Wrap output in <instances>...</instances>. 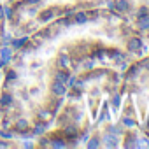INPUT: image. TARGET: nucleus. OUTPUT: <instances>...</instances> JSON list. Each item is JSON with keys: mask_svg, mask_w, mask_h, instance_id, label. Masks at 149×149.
Returning a JSON list of instances; mask_svg holds the SVG:
<instances>
[{"mask_svg": "<svg viewBox=\"0 0 149 149\" xmlns=\"http://www.w3.org/2000/svg\"><path fill=\"white\" fill-rule=\"evenodd\" d=\"M11 58H13V49L4 46L0 49V65H6L7 61H11Z\"/></svg>", "mask_w": 149, "mask_h": 149, "instance_id": "1", "label": "nucleus"}, {"mask_svg": "<svg viewBox=\"0 0 149 149\" xmlns=\"http://www.w3.org/2000/svg\"><path fill=\"white\" fill-rule=\"evenodd\" d=\"M51 90H53V93L54 95H65V83H60V81H56L53 86H51Z\"/></svg>", "mask_w": 149, "mask_h": 149, "instance_id": "2", "label": "nucleus"}, {"mask_svg": "<svg viewBox=\"0 0 149 149\" xmlns=\"http://www.w3.org/2000/svg\"><path fill=\"white\" fill-rule=\"evenodd\" d=\"M140 47H142V40H140V39H132V40L128 42V51H133V53H137Z\"/></svg>", "mask_w": 149, "mask_h": 149, "instance_id": "3", "label": "nucleus"}, {"mask_svg": "<svg viewBox=\"0 0 149 149\" xmlns=\"http://www.w3.org/2000/svg\"><path fill=\"white\" fill-rule=\"evenodd\" d=\"M139 30H149V16H140L139 18Z\"/></svg>", "mask_w": 149, "mask_h": 149, "instance_id": "4", "label": "nucleus"}, {"mask_svg": "<svg viewBox=\"0 0 149 149\" xmlns=\"http://www.w3.org/2000/svg\"><path fill=\"white\" fill-rule=\"evenodd\" d=\"M26 128H28V121H26V119H18V121H16V130L25 132Z\"/></svg>", "mask_w": 149, "mask_h": 149, "instance_id": "5", "label": "nucleus"}, {"mask_svg": "<svg viewBox=\"0 0 149 149\" xmlns=\"http://www.w3.org/2000/svg\"><path fill=\"white\" fill-rule=\"evenodd\" d=\"M86 21H88V16H86V13H77V14H76V23L83 25V23H86Z\"/></svg>", "mask_w": 149, "mask_h": 149, "instance_id": "6", "label": "nucleus"}, {"mask_svg": "<svg viewBox=\"0 0 149 149\" xmlns=\"http://www.w3.org/2000/svg\"><path fill=\"white\" fill-rule=\"evenodd\" d=\"M26 44V37H23V39H16V40H13V47L14 49H19V47H23Z\"/></svg>", "mask_w": 149, "mask_h": 149, "instance_id": "7", "label": "nucleus"}, {"mask_svg": "<svg viewBox=\"0 0 149 149\" xmlns=\"http://www.w3.org/2000/svg\"><path fill=\"white\" fill-rule=\"evenodd\" d=\"M116 9L118 11H126L128 9V2L126 0H116Z\"/></svg>", "mask_w": 149, "mask_h": 149, "instance_id": "8", "label": "nucleus"}, {"mask_svg": "<svg viewBox=\"0 0 149 149\" xmlns=\"http://www.w3.org/2000/svg\"><path fill=\"white\" fill-rule=\"evenodd\" d=\"M0 104H2L4 107H6V105H11V104H13V97H11V95H7V93H6V95H2V98H0Z\"/></svg>", "mask_w": 149, "mask_h": 149, "instance_id": "9", "label": "nucleus"}, {"mask_svg": "<svg viewBox=\"0 0 149 149\" xmlns=\"http://www.w3.org/2000/svg\"><path fill=\"white\" fill-rule=\"evenodd\" d=\"M46 132V123L42 125V123H39L35 128H33V133H37V135H40V133H44Z\"/></svg>", "mask_w": 149, "mask_h": 149, "instance_id": "10", "label": "nucleus"}, {"mask_svg": "<svg viewBox=\"0 0 149 149\" xmlns=\"http://www.w3.org/2000/svg\"><path fill=\"white\" fill-rule=\"evenodd\" d=\"M68 63H70V58H68L67 54H61V56H60V65H61V67H68Z\"/></svg>", "mask_w": 149, "mask_h": 149, "instance_id": "11", "label": "nucleus"}, {"mask_svg": "<svg viewBox=\"0 0 149 149\" xmlns=\"http://www.w3.org/2000/svg\"><path fill=\"white\" fill-rule=\"evenodd\" d=\"M105 140H107V146L109 147H112V146H116V137H112V135H105Z\"/></svg>", "mask_w": 149, "mask_h": 149, "instance_id": "12", "label": "nucleus"}, {"mask_svg": "<svg viewBox=\"0 0 149 149\" xmlns=\"http://www.w3.org/2000/svg\"><path fill=\"white\" fill-rule=\"evenodd\" d=\"M123 125H125L126 128H133V126H135V121L130 119V118H125V119H123Z\"/></svg>", "mask_w": 149, "mask_h": 149, "instance_id": "13", "label": "nucleus"}, {"mask_svg": "<svg viewBox=\"0 0 149 149\" xmlns=\"http://www.w3.org/2000/svg\"><path fill=\"white\" fill-rule=\"evenodd\" d=\"M53 16H54V14H53L51 11H46V13H42V16H40V19H42V21H47V19H51Z\"/></svg>", "mask_w": 149, "mask_h": 149, "instance_id": "14", "label": "nucleus"}, {"mask_svg": "<svg viewBox=\"0 0 149 149\" xmlns=\"http://www.w3.org/2000/svg\"><path fill=\"white\" fill-rule=\"evenodd\" d=\"M100 146V140L98 139H91L90 142H88V147H98Z\"/></svg>", "mask_w": 149, "mask_h": 149, "instance_id": "15", "label": "nucleus"}, {"mask_svg": "<svg viewBox=\"0 0 149 149\" xmlns=\"http://www.w3.org/2000/svg\"><path fill=\"white\" fill-rule=\"evenodd\" d=\"M56 79H58L60 83H67V76H65L63 72H58V74H56Z\"/></svg>", "mask_w": 149, "mask_h": 149, "instance_id": "16", "label": "nucleus"}, {"mask_svg": "<svg viewBox=\"0 0 149 149\" xmlns=\"http://www.w3.org/2000/svg\"><path fill=\"white\" fill-rule=\"evenodd\" d=\"M39 118H40V119H44V121H46V119H49V118H51V114H49V112H47V111H42V112H39Z\"/></svg>", "mask_w": 149, "mask_h": 149, "instance_id": "17", "label": "nucleus"}, {"mask_svg": "<svg viewBox=\"0 0 149 149\" xmlns=\"http://www.w3.org/2000/svg\"><path fill=\"white\" fill-rule=\"evenodd\" d=\"M51 146H53V147H65V142H63V140H53Z\"/></svg>", "mask_w": 149, "mask_h": 149, "instance_id": "18", "label": "nucleus"}, {"mask_svg": "<svg viewBox=\"0 0 149 149\" xmlns=\"http://www.w3.org/2000/svg\"><path fill=\"white\" fill-rule=\"evenodd\" d=\"M67 135H77V128H76V126L67 128Z\"/></svg>", "mask_w": 149, "mask_h": 149, "instance_id": "19", "label": "nucleus"}, {"mask_svg": "<svg viewBox=\"0 0 149 149\" xmlns=\"http://www.w3.org/2000/svg\"><path fill=\"white\" fill-rule=\"evenodd\" d=\"M137 72H139V67H133L132 72H130V77H135V76H137Z\"/></svg>", "mask_w": 149, "mask_h": 149, "instance_id": "20", "label": "nucleus"}, {"mask_svg": "<svg viewBox=\"0 0 149 149\" xmlns=\"http://www.w3.org/2000/svg\"><path fill=\"white\" fill-rule=\"evenodd\" d=\"M74 83H76V77H68L67 79V86H74Z\"/></svg>", "mask_w": 149, "mask_h": 149, "instance_id": "21", "label": "nucleus"}, {"mask_svg": "<svg viewBox=\"0 0 149 149\" xmlns=\"http://www.w3.org/2000/svg\"><path fill=\"white\" fill-rule=\"evenodd\" d=\"M109 133H121V130H119V128H114V126H111V128H109Z\"/></svg>", "mask_w": 149, "mask_h": 149, "instance_id": "22", "label": "nucleus"}, {"mask_svg": "<svg viewBox=\"0 0 149 149\" xmlns=\"http://www.w3.org/2000/svg\"><path fill=\"white\" fill-rule=\"evenodd\" d=\"M140 67H144V68H147V70H149V58H147V60H144Z\"/></svg>", "mask_w": 149, "mask_h": 149, "instance_id": "23", "label": "nucleus"}, {"mask_svg": "<svg viewBox=\"0 0 149 149\" xmlns=\"http://www.w3.org/2000/svg\"><path fill=\"white\" fill-rule=\"evenodd\" d=\"M112 104H114V107H118V105H119V97H114V100H112Z\"/></svg>", "mask_w": 149, "mask_h": 149, "instance_id": "24", "label": "nucleus"}, {"mask_svg": "<svg viewBox=\"0 0 149 149\" xmlns=\"http://www.w3.org/2000/svg\"><path fill=\"white\" fill-rule=\"evenodd\" d=\"M0 135H2V137H6V139H9V137H11V133H9V132H6V130H4L2 133H0Z\"/></svg>", "mask_w": 149, "mask_h": 149, "instance_id": "25", "label": "nucleus"}, {"mask_svg": "<svg viewBox=\"0 0 149 149\" xmlns=\"http://www.w3.org/2000/svg\"><path fill=\"white\" fill-rule=\"evenodd\" d=\"M2 18H4V9L0 7V19H2Z\"/></svg>", "mask_w": 149, "mask_h": 149, "instance_id": "26", "label": "nucleus"}, {"mask_svg": "<svg viewBox=\"0 0 149 149\" xmlns=\"http://www.w3.org/2000/svg\"><path fill=\"white\" fill-rule=\"evenodd\" d=\"M26 2H28V4H37L39 0H26Z\"/></svg>", "mask_w": 149, "mask_h": 149, "instance_id": "27", "label": "nucleus"}]
</instances>
